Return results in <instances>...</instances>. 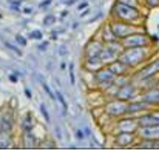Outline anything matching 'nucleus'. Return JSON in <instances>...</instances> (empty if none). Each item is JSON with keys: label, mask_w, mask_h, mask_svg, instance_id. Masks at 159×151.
Returning <instances> with one entry per match:
<instances>
[{"label": "nucleus", "mask_w": 159, "mask_h": 151, "mask_svg": "<svg viewBox=\"0 0 159 151\" xmlns=\"http://www.w3.org/2000/svg\"><path fill=\"white\" fill-rule=\"evenodd\" d=\"M102 48H104V45H102L101 42L93 40V42H90V43L85 47V56H87V57L99 56V54H101V51H102Z\"/></svg>", "instance_id": "17"}, {"label": "nucleus", "mask_w": 159, "mask_h": 151, "mask_svg": "<svg viewBox=\"0 0 159 151\" xmlns=\"http://www.w3.org/2000/svg\"><path fill=\"white\" fill-rule=\"evenodd\" d=\"M159 73V59L158 60H153L152 63H148L145 68H142L138 74H136V77L138 79H147V77H153V76H156Z\"/></svg>", "instance_id": "8"}, {"label": "nucleus", "mask_w": 159, "mask_h": 151, "mask_svg": "<svg viewBox=\"0 0 159 151\" xmlns=\"http://www.w3.org/2000/svg\"><path fill=\"white\" fill-rule=\"evenodd\" d=\"M25 96H26V97H28V99H31V97H33V94H31V91H30V90H28V88H26V90H25Z\"/></svg>", "instance_id": "37"}, {"label": "nucleus", "mask_w": 159, "mask_h": 151, "mask_svg": "<svg viewBox=\"0 0 159 151\" xmlns=\"http://www.w3.org/2000/svg\"><path fill=\"white\" fill-rule=\"evenodd\" d=\"M88 14H90V9H88V8H85V11L80 14V17H85V16H88Z\"/></svg>", "instance_id": "40"}, {"label": "nucleus", "mask_w": 159, "mask_h": 151, "mask_svg": "<svg viewBox=\"0 0 159 151\" xmlns=\"http://www.w3.org/2000/svg\"><path fill=\"white\" fill-rule=\"evenodd\" d=\"M110 28H111V31H113V34L117 40H122L133 33L142 31L139 26H136V23H127V22H120V20H113L110 23Z\"/></svg>", "instance_id": "3"}, {"label": "nucleus", "mask_w": 159, "mask_h": 151, "mask_svg": "<svg viewBox=\"0 0 159 151\" xmlns=\"http://www.w3.org/2000/svg\"><path fill=\"white\" fill-rule=\"evenodd\" d=\"M119 3H124V5H128V6H133V8H138L139 6V2L138 0H117Z\"/></svg>", "instance_id": "22"}, {"label": "nucleus", "mask_w": 159, "mask_h": 151, "mask_svg": "<svg viewBox=\"0 0 159 151\" xmlns=\"http://www.w3.org/2000/svg\"><path fill=\"white\" fill-rule=\"evenodd\" d=\"M70 79H71V85H74L76 79H74V65L70 63Z\"/></svg>", "instance_id": "28"}, {"label": "nucleus", "mask_w": 159, "mask_h": 151, "mask_svg": "<svg viewBox=\"0 0 159 151\" xmlns=\"http://www.w3.org/2000/svg\"><path fill=\"white\" fill-rule=\"evenodd\" d=\"M138 123H139V127H155V125H159V111H152V113H147V114L141 116L138 119Z\"/></svg>", "instance_id": "9"}, {"label": "nucleus", "mask_w": 159, "mask_h": 151, "mask_svg": "<svg viewBox=\"0 0 159 151\" xmlns=\"http://www.w3.org/2000/svg\"><path fill=\"white\" fill-rule=\"evenodd\" d=\"M16 40H17V43H20L22 47H25V45H26V40H25L22 36H16Z\"/></svg>", "instance_id": "30"}, {"label": "nucleus", "mask_w": 159, "mask_h": 151, "mask_svg": "<svg viewBox=\"0 0 159 151\" xmlns=\"http://www.w3.org/2000/svg\"><path fill=\"white\" fill-rule=\"evenodd\" d=\"M102 40H104L105 43H110V42H113V40H117V39L114 37V34H113L110 25H107V26L102 28Z\"/></svg>", "instance_id": "18"}, {"label": "nucleus", "mask_w": 159, "mask_h": 151, "mask_svg": "<svg viewBox=\"0 0 159 151\" xmlns=\"http://www.w3.org/2000/svg\"><path fill=\"white\" fill-rule=\"evenodd\" d=\"M23 12H25V14H33V8H25Z\"/></svg>", "instance_id": "39"}, {"label": "nucleus", "mask_w": 159, "mask_h": 151, "mask_svg": "<svg viewBox=\"0 0 159 151\" xmlns=\"http://www.w3.org/2000/svg\"><path fill=\"white\" fill-rule=\"evenodd\" d=\"M85 8H88V3H87V2H84V3H79V11H80V9H85Z\"/></svg>", "instance_id": "35"}, {"label": "nucleus", "mask_w": 159, "mask_h": 151, "mask_svg": "<svg viewBox=\"0 0 159 151\" xmlns=\"http://www.w3.org/2000/svg\"><path fill=\"white\" fill-rule=\"evenodd\" d=\"M136 133H138V136L141 139H159V125H155V127H139Z\"/></svg>", "instance_id": "12"}, {"label": "nucleus", "mask_w": 159, "mask_h": 151, "mask_svg": "<svg viewBox=\"0 0 159 151\" xmlns=\"http://www.w3.org/2000/svg\"><path fill=\"white\" fill-rule=\"evenodd\" d=\"M136 94H138V88H136V85H133V83H125V85H122V87H117V91H116V94H114V99H120V100H131L133 97H136Z\"/></svg>", "instance_id": "6"}, {"label": "nucleus", "mask_w": 159, "mask_h": 151, "mask_svg": "<svg viewBox=\"0 0 159 151\" xmlns=\"http://www.w3.org/2000/svg\"><path fill=\"white\" fill-rule=\"evenodd\" d=\"M11 5H17V6H20V3H22V0H12V2H9Z\"/></svg>", "instance_id": "38"}, {"label": "nucleus", "mask_w": 159, "mask_h": 151, "mask_svg": "<svg viewBox=\"0 0 159 151\" xmlns=\"http://www.w3.org/2000/svg\"><path fill=\"white\" fill-rule=\"evenodd\" d=\"M148 47H136V48H124V51L119 54V60H122L130 68H136L142 62L148 59Z\"/></svg>", "instance_id": "1"}, {"label": "nucleus", "mask_w": 159, "mask_h": 151, "mask_svg": "<svg viewBox=\"0 0 159 151\" xmlns=\"http://www.w3.org/2000/svg\"><path fill=\"white\" fill-rule=\"evenodd\" d=\"M42 31H39V29H36V31H31V34H30V37L31 39H36V40H39V39H42Z\"/></svg>", "instance_id": "25"}, {"label": "nucleus", "mask_w": 159, "mask_h": 151, "mask_svg": "<svg viewBox=\"0 0 159 151\" xmlns=\"http://www.w3.org/2000/svg\"><path fill=\"white\" fill-rule=\"evenodd\" d=\"M76 2H79V0H65V2H63V3H65V5H66V6H71V5H74V3H76Z\"/></svg>", "instance_id": "34"}, {"label": "nucleus", "mask_w": 159, "mask_h": 151, "mask_svg": "<svg viewBox=\"0 0 159 151\" xmlns=\"http://www.w3.org/2000/svg\"><path fill=\"white\" fill-rule=\"evenodd\" d=\"M141 99L144 102H147L150 106H152V105H159V90L152 88V90L145 91V93L141 96Z\"/></svg>", "instance_id": "16"}, {"label": "nucleus", "mask_w": 159, "mask_h": 151, "mask_svg": "<svg viewBox=\"0 0 159 151\" xmlns=\"http://www.w3.org/2000/svg\"><path fill=\"white\" fill-rule=\"evenodd\" d=\"M76 137H77L79 140H82V139L85 137V134H84V131H82V130H77V131H76Z\"/></svg>", "instance_id": "31"}, {"label": "nucleus", "mask_w": 159, "mask_h": 151, "mask_svg": "<svg viewBox=\"0 0 159 151\" xmlns=\"http://www.w3.org/2000/svg\"><path fill=\"white\" fill-rule=\"evenodd\" d=\"M45 26H50V25H53L56 23V16H47V17H43V22H42Z\"/></svg>", "instance_id": "21"}, {"label": "nucleus", "mask_w": 159, "mask_h": 151, "mask_svg": "<svg viewBox=\"0 0 159 151\" xmlns=\"http://www.w3.org/2000/svg\"><path fill=\"white\" fill-rule=\"evenodd\" d=\"M138 128H139V123H138V120H134V119H122V120H119L117 122V125H116V130H117V133L119 131H128V133H136L138 131Z\"/></svg>", "instance_id": "10"}, {"label": "nucleus", "mask_w": 159, "mask_h": 151, "mask_svg": "<svg viewBox=\"0 0 159 151\" xmlns=\"http://www.w3.org/2000/svg\"><path fill=\"white\" fill-rule=\"evenodd\" d=\"M105 113L111 117H120L127 114V102L120 99H113L105 105Z\"/></svg>", "instance_id": "5"}, {"label": "nucleus", "mask_w": 159, "mask_h": 151, "mask_svg": "<svg viewBox=\"0 0 159 151\" xmlns=\"http://www.w3.org/2000/svg\"><path fill=\"white\" fill-rule=\"evenodd\" d=\"M50 3H51V0H45V2H42L39 6H40V8H47V6H50Z\"/></svg>", "instance_id": "33"}, {"label": "nucleus", "mask_w": 159, "mask_h": 151, "mask_svg": "<svg viewBox=\"0 0 159 151\" xmlns=\"http://www.w3.org/2000/svg\"><path fill=\"white\" fill-rule=\"evenodd\" d=\"M104 66V62L101 60L99 56H94V57H87L85 60V68L91 73H96L98 69H101Z\"/></svg>", "instance_id": "15"}, {"label": "nucleus", "mask_w": 159, "mask_h": 151, "mask_svg": "<svg viewBox=\"0 0 159 151\" xmlns=\"http://www.w3.org/2000/svg\"><path fill=\"white\" fill-rule=\"evenodd\" d=\"M94 79L98 80V83L101 85V83H113L114 82V79H116V76L113 74V71L104 65L101 69H98L96 73H94Z\"/></svg>", "instance_id": "7"}, {"label": "nucleus", "mask_w": 159, "mask_h": 151, "mask_svg": "<svg viewBox=\"0 0 159 151\" xmlns=\"http://www.w3.org/2000/svg\"><path fill=\"white\" fill-rule=\"evenodd\" d=\"M150 105L147 102L141 100H130L127 102V114H136V113H141L144 109H148Z\"/></svg>", "instance_id": "13"}, {"label": "nucleus", "mask_w": 159, "mask_h": 151, "mask_svg": "<svg viewBox=\"0 0 159 151\" xmlns=\"http://www.w3.org/2000/svg\"><path fill=\"white\" fill-rule=\"evenodd\" d=\"M22 127H23L25 133L31 131V128H33V117H31V114H30V113H28V114H26V117L23 119V123H22Z\"/></svg>", "instance_id": "20"}, {"label": "nucleus", "mask_w": 159, "mask_h": 151, "mask_svg": "<svg viewBox=\"0 0 159 151\" xmlns=\"http://www.w3.org/2000/svg\"><path fill=\"white\" fill-rule=\"evenodd\" d=\"M144 3L148 8H158L159 6V0H144Z\"/></svg>", "instance_id": "24"}, {"label": "nucleus", "mask_w": 159, "mask_h": 151, "mask_svg": "<svg viewBox=\"0 0 159 151\" xmlns=\"http://www.w3.org/2000/svg\"><path fill=\"white\" fill-rule=\"evenodd\" d=\"M5 47H6V48H9V50H11V51H14L16 54H19V56H22V51L19 50V48H16V47H14L12 43H9V42H5Z\"/></svg>", "instance_id": "26"}, {"label": "nucleus", "mask_w": 159, "mask_h": 151, "mask_svg": "<svg viewBox=\"0 0 159 151\" xmlns=\"http://www.w3.org/2000/svg\"><path fill=\"white\" fill-rule=\"evenodd\" d=\"M134 139H136V133H128V131H119L116 134V144L119 147H130L134 144Z\"/></svg>", "instance_id": "11"}, {"label": "nucleus", "mask_w": 159, "mask_h": 151, "mask_svg": "<svg viewBox=\"0 0 159 151\" xmlns=\"http://www.w3.org/2000/svg\"><path fill=\"white\" fill-rule=\"evenodd\" d=\"M23 139H25V147H26V148H34V147H36V139H34V136L31 134V131L25 133Z\"/></svg>", "instance_id": "19"}, {"label": "nucleus", "mask_w": 159, "mask_h": 151, "mask_svg": "<svg viewBox=\"0 0 159 151\" xmlns=\"http://www.w3.org/2000/svg\"><path fill=\"white\" fill-rule=\"evenodd\" d=\"M120 43L124 48H136V47H150L152 40L148 39L147 34H144L141 31V33H133V34L127 36L125 39L120 40Z\"/></svg>", "instance_id": "4"}, {"label": "nucleus", "mask_w": 159, "mask_h": 151, "mask_svg": "<svg viewBox=\"0 0 159 151\" xmlns=\"http://www.w3.org/2000/svg\"><path fill=\"white\" fill-rule=\"evenodd\" d=\"M56 96H57V99H59V102L62 103L63 109H66V108H68V105H66V102H65V97H63V94H62L60 91H56Z\"/></svg>", "instance_id": "23"}, {"label": "nucleus", "mask_w": 159, "mask_h": 151, "mask_svg": "<svg viewBox=\"0 0 159 151\" xmlns=\"http://www.w3.org/2000/svg\"><path fill=\"white\" fill-rule=\"evenodd\" d=\"M156 90H159V80L156 82Z\"/></svg>", "instance_id": "42"}, {"label": "nucleus", "mask_w": 159, "mask_h": 151, "mask_svg": "<svg viewBox=\"0 0 159 151\" xmlns=\"http://www.w3.org/2000/svg\"><path fill=\"white\" fill-rule=\"evenodd\" d=\"M47 47H48V42H43V43H40L37 48H39L40 51H45V50H47Z\"/></svg>", "instance_id": "32"}, {"label": "nucleus", "mask_w": 159, "mask_h": 151, "mask_svg": "<svg viewBox=\"0 0 159 151\" xmlns=\"http://www.w3.org/2000/svg\"><path fill=\"white\" fill-rule=\"evenodd\" d=\"M111 12H113V17L116 20L127 22V23L136 22L141 17V12H139L138 8H133V6H128V5H124V3H119V2L113 6V11Z\"/></svg>", "instance_id": "2"}, {"label": "nucleus", "mask_w": 159, "mask_h": 151, "mask_svg": "<svg viewBox=\"0 0 159 151\" xmlns=\"http://www.w3.org/2000/svg\"><path fill=\"white\" fill-rule=\"evenodd\" d=\"M9 80H11V82H17V77H16V76H9Z\"/></svg>", "instance_id": "41"}, {"label": "nucleus", "mask_w": 159, "mask_h": 151, "mask_svg": "<svg viewBox=\"0 0 159 151\" xmlns=\"http://www.w3.org/2000/svg\"><path fill=\"white\" fill-rule=\"evenodd\" d=\"M40 113L43 114V117H45V120H47V122H50V114H48V111H47V106H45L43 103L40 105Z\"/></svg>", "instance_id": "27"}, {"label": "nucleus", "mask_w": 159, "mask_h": 151, "mask_svg": "<svg viewBox=\"0 0 159 151\" xmlns=\"http://www.w3.org/2000/svg\"><path fill=\"white\" fill-rule=\"evenodd\" d=\"M59 52H60L62 56H66V54H68V51L65 50V47H60V50H59Z\"/></svg>", "instance_id": "36"}, {"label": "nucleus", "mask_w": 159, "mask_h": 151, "mask_svg": "<svg viewBox=\"0 0 159 151\" xmlns=\"http://www.w3.org/2000/svg\"><path fill=\"white\" fill-rule=\"evenodd\" d=\"M111 71H113V74L114 76H125V74H128V69H130V66L128 65H125L122 60H119V59H116L114 62H111L110 65H107Z\"/></svg>", "instance_id": "14"}, {"label": "nucleus", "mask_w": 159, "mask_h": 151, "mask_svg": "<svg viewBox=\"0 0 159 151\" xmlns=\"http://www.w3.org/2000/svg\"><path fill=\"white\" fill-rule=\"evenodd\" d=\"M42 88H43V90H45V91H47V94H48V96H50V97H51V99H56V96H54V94H53V91H51V90H50V88H48V85H47V83H45V82H43V83H42Z\"/></svg>", "instance_id": "29"}]
</instances>
